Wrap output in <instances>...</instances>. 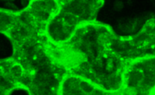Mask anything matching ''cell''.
Masks as SVG:
<instances>
[{
  "instance_id": "7a4b0ae2",
  "label": "cell",
  "mask_w": 155,
  "mask_h": 95,
  "mask_svg": "<svg viewBox=\"0 0 155 95\" xmlns=\"http://www.w3.org/2000/svg\"><path fill=\"white\" fill-rule=\"evenodd\" d=\"M114 33L110 26L96 21L80 26L68 42L61 43L71 62L69 75L85 78L107 91L120 90L130 63L112 48Z\"/></svg>"
},
{
  "instance_id": "277c9868",
  "label": "cell",
  "mask_w": 155,
  "mask_h": 95,
  "mask_svg": "<svg viewBox=\"0 0 155 95\" xmlns=\"http://www.w3.org/2000/svg\"><path fill=\"white\" fill-rule=\"evenodd\" d=\"M122 88L133 94H154L155 57H144L129 63L124 74Z\"/></svg>"
},
{
  "instance_id": "3957f363",
  "label": "cell",
  "mask_w": 155,
  "mask_h": 95,
  "mask_svg": "<svg viewBox=\"0 0 155 95\" xmlns=\"http://www.w3.org/2000/svg\"><path fill=\"white\" fill-rule=\"evenodd\" d=\"M57 13L48 21L46 33L55 44L68 42L80 26L96 21L104 1H58Z\"/></svg>"
},
{
  "instance_id": "8992f818",
  "label": "cell",
  "mask_w": 155,
  "mask_h": 95,
  "mask_svg": "<svg viewBox=\"0 0 155 95\" xmlns=\"http://www.w3.org/2000/svg\"><path fill=\"white\" fill-rule=\"evenodd\" d=\"M61 95H131L121 88L117 91L104 90L91 81L76 75H69L64 78Z\"/></svg>"
},
{
  "instance_id": "9c48e42d",
  "label": "cell",
  "mask_w": 155,
  "mask_h": 95,
  "mask_svg": "<svg viewBox=\"0 0 155 95\" xmlns=\"http://www.w3.org/2000/svg\"><path fill=\"white\" fill-rule=\"evenodd\" d=\"M154 95H155V93H154Z\"/></svg>"
},
{
  "instance_id": "6da1fadb",
  "label": "cell",
  "mask_w": 155,
  "mask_h": 95,
  "mask_svg": "<svg viewBox=\"0 0 155 95\" xmlns=\"http://www.w3.org/2000/svg\"><path fill=\"white\" fill-rule=\"evenodd\" d=\"M58 8V1H30L19 11L1 8L0 31L10 40L12 54L0 61V95L16 89L29 95H61L69 72L46 33Z\"/></svg>"
},
{
  "instance_id": "ba28073f",
  "label": "cell",
  "mask_w": 155,
  "mask_h": 95,
  "mask_svg": "<svg viewBox=\"0 0 155 95\" xmlns=\"http://www.w3.org/2000/svg\"><path fill=\"white\" fill-rule=\"evenodd\" d=\"M136 95H143V94H136ZM149 95H154V94H149Z\"/></svg>"
},
{
  "instance_id": "52a82bcc",
  "label": "cell",
  "mask_w": 155,
  "mask_h": 95,
  "mask_svg": "<svg viewBox=\"0 0 155 95\" xmlns=\"http://www.w3.org/2000/svg\"><path fill=\"white\" fill-rule=\"evenodd\" d=\"M114 10L117 11H121L124 8V3L120 1L115 2L114 4Z\"/></svg>"
},
{
  "instance_id": "5b68a950",
  "label": "cell",
  "mask_w": 155,
  "mask_h": 95,
  "mask_svg": "<svg viewBox=\"0 0 155 95\" xmlns=\"http://www.w3.org/2000/svg\"><path fill=\"white\" fill-rule=\"evenodd\" d=\"M118 49L129 63L144 57H155V18L147 21L136 34L120 36Z\"/></svg>"
}]
</instances>
